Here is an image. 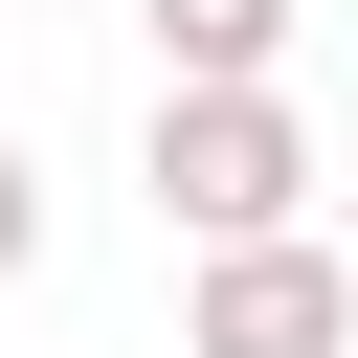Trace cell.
<instances>
[{
	"label": "cell",
	"mask_w": 358,
	"mask_h": 358,
	"mask_svg": "<svg viewBox=\"0 0 358 358\" xmlns=\"http://www.w3.org/2000/svg\"><path fill=\"white\" fill-rule=\"evenodd\" d=\"M336 224H358V201H336Z\"/></svg>",
	"instance_id": "5b68a950"
},
{
	"label": "cell",
	"mask_w": 358,
	"mask_h": 358,
	"mask_svg": "<svg viewBox=\"0 0 358 358\" xmlns=\"http://www.w3.org/2000/svg\"><path fill=\"white\" fill-rule=\"evenodd\" d=\"M22 268H45V157L0 134V291H22Z\"/></svg>",
	"instance_id": "277c9868"
},
{
	"label": "cell",
	"mask_w": 358,
	"mask_h": 358,
	"mask_svg": "<svg viewBox=\"0 0 358 358\" xmlns=\"http://www.w3.org/2000/svg\"><path fill=\"white\" fill-rule=\"evenodd\" d=\"M291 22H313V0H134L157 90H246V67H291Z\"/></svg>",
	"instance_id": "3957f363"
},
{
	"label": "cell",
	"mask_w": 358,
	"mask_h": 358,
	"mask_svg": "<svg viewBox=\"0 0 358 358\" xmlns=\"http://www.w3.org/2000/svg\"><path fill=\"white\" fill-rule=\"evenodd\" d=\"M179 358H358V224H268L179 268Z\"/></svg>",
	"instance_id": "7a4b0ae2"
},
{
	"label": "cell",
	"mask_w": 358,
	"mask_h": 358,
	"mask_svg": "<svg viewBox=\"0 0 358 358\" xmlns=\"http://www.w3.org/2000/svg\"><path fill=\"white\" fill-rule=\"evenodd\" d=\"M313 112H291V67H246V90H157V134H134V201L179 224V246H268V224H313Z\"/></svg>",
	"instance_id": "6da1fadb"
}]
</instances>
